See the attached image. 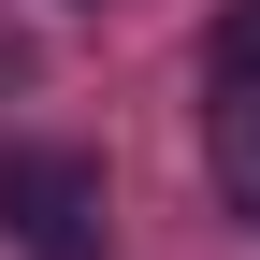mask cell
Masks as SVG:
<instances>
[{"mask_svg": "<svg viewBox=\"0 0 260 260\" xmlns=\"http://www.w3.org/2000/svg\"><path fill=\"white\" fill-rule=\"evenodd\" d=\"M217 188H232V217L260 232V87H217Z\"/></svg>", "mask_w": 260, "mask_h": 260, "instance_id": "2", "label": "cell"}, {"mask_svg": "<svg viewBox=\"0 0 260 260\" xmlns=\"http://www.w3.org/2000/svg\"><path fill=\"white\" fill-rule=\"evenodd\" d=\"M0 246L15 260H102L116 246L102 159L87 145H0Z\"/></svg>", "mask_w": 260, "mask_h": 260, "instance_id": "1", "label": "cell"}, {"mask_svg": "<svg viewBox=\"0 0 260 260\" xmlns=\"http://www.w3.org/2000/svg\"><path fill=\"white\" fill-rule=\"evenodd\" d=\"M203 87H260V0H232V15H217V44H203Z\"/></svg>", "mask_w": 260, "mask_h": 260, "instance_id": "3", "label": "cell"}]
</instances>
